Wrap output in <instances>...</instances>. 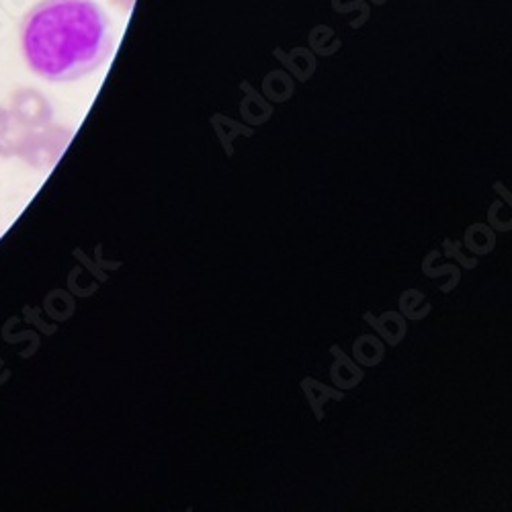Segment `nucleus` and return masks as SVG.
<instances>
[{"instance_id": "1", "label": "nucleus", "mask_w": 512, "mask_h": 512, "mask_svg": "<svg viewBox=\"0 0 512 512\" xmlns=\"http://www.w3.org/2000/svg\"><path fill=\"white\" fill-rule=\"evenodd\" d=\"M113 46V23L95 0H41L21 23L25 62L50 82L93 74L109 60Z\"/></svg>"}, {"instance_id": "2", "label": "nucleus", "mask_w": 512, "mask_h": 512, "mask_svg": "<svg viewBox=\"0 0 512 512\" xmlns=\"http://www.w3.org/2000/svg\"><path fill=\"white\" fill-rule=\"evenodd\" d=\"M62 148L64 146H60L56 140H50V136H48V140H46V136H37V138L27 140L19 148V154L35 168H48L56 162Z\"/></svg>"}, {"instance_id": "3", "label": "nucleus", "mask_w": 512, "mask_h": 512, "mask_svg": "<svg viewBox=\"0 0 512 512\" xmlns=\"http://www.w3.org/2000/svg\"><path fill=\"white\" fill-rule=\"evenodd\" d=\"M13 152H15V146L11 140L9 119L5 115H0V156H11Z\"/></svg>"}]
</instances>
